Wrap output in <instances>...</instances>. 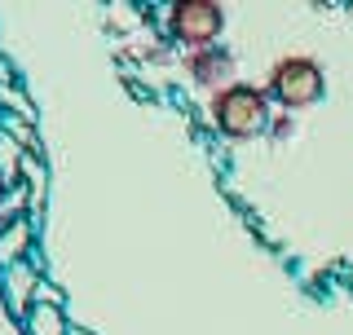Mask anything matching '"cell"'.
<instances>
[{
    "mask_svg": "<svg viewBox=\"0 0 353 335\" xmlns=\"http://www.w3.org/2000/svg\"><path fill=\"white\" fill-rule=\"evenodd\" d=\"M185 71H190V80H194V84H208V88L216 84V93H221V88H230V75H234V58H230L225 49H194V53H190V62H185Z\"/></svg>",
    "mask_w": 353,
    "mask_h": 335,
    "instance_id": "obj_4",
    "label": "cell"
},
{
    "mask_svg": "<svg viewBox=\"0 0 353 335\" xmlns=\"http://www.w3.org/2000/svg\"><path fill=\"white\" fill-rule=\"evenodd\" d=\"M221 5H212V0H176V5L168 9V27L176 40L185 44H212L221 36Z\"/></svg>",
    "mask_w": 353,
    "mask_h": 335,
    "instance_id": "obj_3",
    "label": "cell"
},
{
    "mask_svg": "<svg viewBox=\"0 0 353 335\" xmlns=\"http://www.w3.org/2000/svg\"><path fill=\"white\" fill-rule=\"evenodd\" d=\"M31 331H40V335H62V314L53 305H40L36 314H31Z\"/></svg>",
    "mask_w": 353,
    "mask_h": 335,
    "instance_id": "obj_5",
    "label": "cell"
},
{
    "mask_svg": "<svg viewBox=\"0 0 353 335\" xmlns=\"http://www.w3.org/2000/svg\"><path fill=\"white\" fill-rule=\"evenodd\" d=\"M270 97L279 106H309L323 97V66L314 58H283L270 66Z\"/></svg>",
    "mask_w": 353,
    "mask_h": 335,
    "instance_id": "obj_2",
    "label": "cell"
},
{
    "mask_svg": "<svg viewBox=\"0 0 353 335\" xmlns=\"http://www.w3.org/2000/svg\"><path fill=\"white\" fill-rule=\"evenodd\" d=\"M212 124L225 137H256L270 124V102H265V93L248 84H230L212 93Z\"/></svg>",
    "mask_w": 353,
    "mask_h": 335,
    "instance_id": "obj_1",
    "label": "cell"
}]
</instances>
